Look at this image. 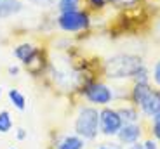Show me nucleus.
<instances>
[{
	"label": "nucleus",
	"instance_id": "nucleus-1",
	"mask_svg": "<svg viewBox=\"0 0 160 149\" xmlns=\"http://www.w3.org/2000/svg\"><path fill=\"white\" fill-rule=\"evenodd\" d=\"M143 68L139 57L120 54L106 61V75L110 78H125V77H136V73Z\"/></svg>",
	"mask_w": 160,
	"mask_h": 149
},
{
	"label": "nucleus",
	"instance_id": "nucleus-2",
	"mask_svg": "<svg viewBox=\"0 0 160 149\" xmlns=\"http://www.w3.org/2000/svg\"><path fill=\"white\" fill-rule=\"evenodd\" d=\"M75 130L78 137L94 139L99 130V113L94 108H82L75 120Z\"/></svg>",
	"mask_w": 160,
	"mask_h": 149
},
{
	"label": "nucleus",
	"instance_id": "nucleus-3",
	"mask_svg": "<svg viewBox=\"0 0 160 149\" xmlns=\"http://www.w3.org/2000/svg\"><path fill=\"white\" fill-rule=\"evenodd\" d=\"M58 24H59V28L64 30V31L75 33V31H80V30L87 28L89 16L85 12H80V11L64 12V14H61L58 17Z\"/></svg>",
	"mask_w": 160,
	"mask_h": 149
},
{
	"label": "nucleus",
	"instance_id": "nucleus-4",
	"mask_svg": "<svg viewBox=\"0 0 160 149\" xmlns=\"http://www.w3.org/2000/svg\"><path fill=\"white\" fill-rule=\"evenodd\" d=\"M122 118H120L118 111L113 109H103L99 113V125L104 135H117L118 130L122 128Z\"/></svg>",
	"mask_w": 160,
	"mask_h": 149
},
{
	"label": "nucleus",
	"instance_id": "nucleus-5",
	"mask_svg": "<svg viewBox=\"0 0 160 149\" xmlns=\"http://www.w3.org/2000/svg\"><path fill=\"white\" fill-rule=\"evenodd\" d=\"M85 97H87L89 101L92 104H99V106H104L108 104L112 101V90L103 83H92L89 85L87 89H85Z\"/></svg>",
	"mask_w": 160,
	"mask_h": 149
},
{
	"label": "nucleus",
	"instance_id": "nucleus-6",
	"mask_svg": "<svg viewBox=\"0 0 160 149\" xmlns=\"http://www.w3.org/2000/svg\"><path fill=\"white\" fill-rule=\"evenodd\" d=\"M117 135H118L122 144H134L141 137V127L136 123H125V125H122Z\"/></svg>",
	"mask_w": 160,
	"mask_h": 149
},
{
	"label": "nucleus",
	"instance_id": "nucleus-7",
	"mask_svg": "<svg viewBox=\"0 0 160 149\" xmlns=\"http://www.w3.org/2000/svg\"><path fill=\"white\" fill-rule=\"evenodd\" d=\"M139 106L143 109V113H146L148 116H157L160 113V92L150 90V94L141 101Z\"/></svg>",
	"mask_w": 160,
	"mask_h": 149
},
{
	"label": "nucleus",
	"instance_id": "nucleus-8",
	"mask_svg": "<svg viewBox=\"0 0 160 149\" xmlns=\"http://www.w3.org/2000/svg\"><path fill=\"white\" fill-rule=\"evenodd\" d=\"M21 11V4L18 0H0V19L14 16Z\"/></svg>",
	"mask_w": 160,
	"mask_h": 149
},
{
	"label": "nucleus",
	"instance_id": "nucleus-9",
	"mask_svg": "<svg viewBox=\"0 0 160 149\" xmlns=\"http://www.w3.org/2000/svg\"><path fill=\"white\" fill-rule=\"evenodd\" d=\"M56 149H84V141L77 135H68L58 142Z\"/></svg>",
	"mask_w": 160,
	"mask_h": 149
},
{
	"label": "nucleus",
	"instance_id": "nucleus-10",
	"mask_svg": "<svg viewBox=\"0 0 160 149\" xmlns=\"http://www.w3.org/2000/svg\"><path fill=\"white\" fill-rule=\"evenodd\" d=\"M33 54H35V47H33V45H30V44L18 45L16 50H14V56H16L18 59H21L23 63H28V61L33 57Z\"/></svg>",
	"mask_w": 160,
	"mask_h": 149
},
{
	"label": "nucleus",
	"instance_id": "nucleus-11",
	"mask_svg": "<svg viewBox=\"0 0 160 149\" xmlns=\"http://www.w3.org/2000/svg\"><path fill=\"white\" fill-rule=\"evenodd\" d=\"M9 99H11V102L16 106L18 109H24V108H26V99H24V95L19 92V90H16V89L9 90Z\"/></svg>",
	"mask_w": 160,
	"mask_h": 149
},
{
	"label": "nucleus",
	"instance_id": "nucleus-12",
	"mask_svg": "<svg viewBox=\"0 0 160 149\" xmlns=\"http://www.w3.org/2000/svg\"><path fill=\"white\" fill-rule=\"evenodd\" d=\"M118 114H120V118H122V121H125V123H134V121L138 120L136 109H132V108H122V109H118Z\"/></svg>",
	"mask_w": 160,
	"mask_h": 149
},
{
	"label": "nucleus",
	"instance_id": "nucleus-13",
	"mask_svg": "<svg viewBox=\"0 0 160 149\" xmlns=\"http://www.w3.org/2000/svg\"><path fill=\"white\" fill-rule=\"evenodd\" d=\"M58 7H59L61 14L78 11V0H59V2H58Z\"/></svg>",
	"mask_w": 160,
	"mask_h": 149
},
{
	"label": "nucleus",
	"instance_id": "nucleus-14",
	"mask_svg": "<svg viewBox=\"0 0 160 149\" xmlns=\"http://www.w3.org/2000/svg\"><path fill=\"white\" fill-rule=\"evenodd\" d=\"M11 128H12L11 114H9L7 111H2V113H0V133H7Z\"/></svg>",
	"mask_w": 160,
	"mask_h": 149
},
{
	"label": "nucleus",
	"instance_id": "nucleus-15",
	"mask_svg": "<svg viewBox=\"0 0 160 149\" xmlns=\"http://www.w3.org/2000/svg\"><path fill=\"white\" fill-rule=\"evenodd\" d=\"M153 133H155V137L160 141V113L157 116H153Z\"/></svg>",
	"mask_w": 160,
	"mask_h": 149
},
{
	"label": "nucleus",
	"instance_id": "nucleus-16",
	"mask_svg": "<svg viewBox=\"0 0 160 149\" xmlns=\"http://www.w3.org/2000/svg\"><path fill=\"white\" fill-rule=\"evenodd\" d=\"M32 4L38 5V7H49V5L54 4V0H30Z\"/></svg>",
	"mask_w": 160,
	"mask_h": 149
},
{
	"label": "nucleus",
	"instance_id": "nucleus-17",
	"mask_svg": "<svg viewBox=\"0 0 160 149\" xmlns=\"http://www.w3.org/2000/svg\"><path fill=\"white\" fill-rule=\"evenodd\" d=\"M153 78H155V81L160 85V61L155 64V71H153Z\"/></svg>",
	"mask_w": 160,
	"mask_h": 149
},
{
	"label": "nucleus",
	"instance_id": "nucleus-18",
	"mask_svg": "<svg viewBox=\"0 0 160 149\" xmlns=\"http://www.w3.org/2000/svg\"><path fill=\"white\" fill-rule=\"evenodd\" d=\"M143 147L144 149H157V142L155 141H146L143 144Z\"/></svg>",
	"mask_w": 160,
	"mask_h": 149
},
{
	"label": "nucleus",
	"instance_id": "nucleus-19",
	"mask_svg": "<svg viewBox=\"0 0 160 149\" xmlns=\"http://www.w3.org/2000/svg\"><path fill=\"white\" fill-rule=\"evenodd\" d=\"M115 4H120V5H127V4H132L134 0H113Z\"/></svg>",
	"mask_w": 160,
	"mask_h": 149
},
{
	"label": "nucleus",
	"instance_id": "nucleus-20",
	"mask_svg": "<svg viewBox=\"0 0 160 149\" xmlns=\"http://www.w3.org/2000/svg\"><path fill=\"white\" fill-rule=\"evenodd\" d=\"M91 4L94 5V7H101V5L104 4V0H91Z\"/></svg>",
	"mask_w": 160,
	"mask_h": 149
},
{
	"label": "nucleus",
	"instance_id": "nucleus-21",
	"mask_svg": "<svg viewBox=\"0 0 160 149\" xmlns=\"http://www.w3.org/2000/svg\"><path fill=\"white\" fill-rule=\"evenodd\" d=\"M24 135H26L24 128H19V130H18V139H24Z\"/></svg>",
	"mask_w": 160,
	"mask_h": 149
},
{
	"label": "nucleus",
	"instance_id": "nucleus-22",
	"mask_svg": "<svg viewBox=\"0 0 160 149\" xmlns=\"http://www.w3.org/2000/svg\"><path fill=\"white\" fill-rule=\"evenodd\" d=\"M129 149H144V147H143V144H136V142H134V144H131Z\"/></svg>",
	"mask_w": 160,
	"mask_h": 149
},
{
	"label": "nucleus",
	"instance_id": "nucleus-23",
	"mask_svg": "<svg viewBox=\"0 0 160 149\" xmlns=\"http://www.w3.org/2000/svg\"><path fill=\"white\" fill-rule=\"evenodd\" d=\"M99 149H115V147H110V146H103V147H99Z\"/></svg>",
	"mask_w": 160,
	"mask_h": 149
},
{
	"label": "nucleus",
	"instance_id": "nucleus-24",
	"mask_svg": "<svg viewBox=\"0 0 160 149\" xmlns=\"http://www.w3.org/2000/svg\"><path fill=\"white\" fill-rule=\"evenodd\" d=\"M0 97H2V90H0Z\"/></svg>",
	"mask_w": 160,
	"mask_h": 149
},
{
	"label": "nucleus",
	"instance_id": "nucleus-25",
	"mask_svg": "<svg viewBox=\"0 0 160 149\" xmlns=\"http://www.w3.org/2000/svg\"><path fill=\"white\" fill-rule=\"evenodd\" d=\"M11 149H14V147H11Z\"/></svg>",
	"mask_w": 160,
	"mask_h": 149
}]
</instances>
